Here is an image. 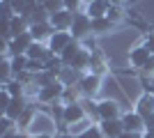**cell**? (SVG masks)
I'll return each mask as SVG.
<instances>
[{
  "mask_svg": "<svg viewBox=\"0 0 154 138\" xmlns=\"http://www.w3.org/2000/svg\"><path fill=\"white\" fill-rule=\"evenodd\" d=\"M12 99H14V97H12L7 90H0V108H2V113L7 111V106L12 104Z\"/></svg>",
  "mask_w": 154,
  "mask_h": 138,
  "instance_id": "83f0119b",
  "label": "cell"
},
{
  "mask_svg": "<svg viewBox=\"0 0 154 138\" xmlns=\"http://www.w3.org/2000/svg\"><path fill=\"white\" fill-rule=\"evenodd\" d=\"M115 28V23L108 19V16H101V19H92V35H103L110 32Z\"/></svg>",
  "mask_w": 154,
  "mask_h": 138,
  "instance_id": "d6986e66",
  "label": "cell"
},
{
  "mask_svg": "<svg viewBox=\"0 0 154 138\" xmlns=\"http://www.w3.org/2000/svg\"><path fill=\"white\" fill-rule=\"evenodd\" d=\"M26 55L30 60H42V62H46L48 58H53V51L48 48V46H44L42 41H32V46L28 48Z\"/></svg>",
  "mask_w": 154,
  "mask_h": 138,
  "instance_id": "9a60e30c",
  "label": "cell"
},
{
  "mask_svg": "<svg viewBox=\"0 0 154 138\" xmlns=\"http://www.w3.org/2000/svg\"><path fill=\"white\" fill-rule=\"evenodd\" d=\"M108 7H110L108 0H92V2H88V9H85V14H88L90 19H101V16H106Z\"/></svg>",
  "mask_w": 154,
  "mask_h": 138,
  "instance_id": "2e32d148",
  "label": "cell"
},
{
  "mask_svg": "<svg viewBox=\"0 0 154 138\" xmlns=\"http://www.w3.org/2000/svg\"><path fill=\"white\" fill-rule=\"evenodd\" d=\"M136 113H138L143 120H147L149 115H154V94L145 92V94L136 101Z\"/></svg>",
  "mask_w": 154,
  "mask_h": 138,
  "instance_id": "4fadbf2b",
  "label": "cell"
},
{
  "mask_svg": "<svg viewBox=\"0 0 154 138\" xmlns=\"http://www.w3.org/2000/svg\"><path fill=\"white\" fill-rule=\"evenodd\" d=\"M71 41H74V37H71L69 30H55V32L51 35V39H48V44H46V46L53 51V55H60Z\"/></svg>",
  "mask_w": 154,
  "mask_h": 138,
  "instance_id": "277c9868",
  "label": "cell"
},
{
  "mask_svg": "<svg viewBox=\"0 0 154 138\" xmlns=\"http://www.w3.org/2000/svg\"><path fill=\"white\" fill-rule=\"evenodd\" d=\"M9 65H12V74L16 76V74L26 72L28 69V55H14V58H9Z\"/></svg>",
  "mask_w": 154,
  "mask_h": 138,
  "instance_id": "7402d4cb",
  "label": "cell"
},
{
  "mask_svg": "<svg viewBox=\"0 0 154 138\" xmlns=\"http://www.w3.org/2000/svg\"><path fill=\"white\" fill-rule=\"evenodd\" d=\"M14 16H16V12H14L12 2H9V0H2V2H0V19L2 21H12Z\"/></svg>",
  "mask_w": 154,
  "mask_h": 138,
  "instance_id": "cb8c5ba5",
  "label": "cell"
},
{
  "mask_svg": "<svg viewBox=\"0 0 154 138\" xmlns=\"http://www.w3.org/2000/svg\"><path fill=\"white\" fill-rule=\"evenodd\" d=\"M99 129H101L103 138H120L124 133L122 120H101V122H99Z\"/></svg>",
  "mask_w": 154,
  "mask_h": 138,
  "instance_id": "30bf717a",
  "label": "cell"
},
{
  "mask_svg": "<svg viewBox=\"0 0 154 138\" xmlns=\"http://www.w3.org/2000/svg\"><path fill=\"white\" fill-rule=\"evenodd\" d=\"M143 44L154 53V32H145V41H143Z\"/></svg>",
  "mask_w": 154,
  "mask_h": 138,
  "instance_id": "f546056e",
  "label": "cell"
},
{
  "mask_svg": "<svg viewBox=\"0 0 154 138\" xmlns=\"http://www.w3.org/2000/svg\"><path fill=\"white\" fill-rule=\"evenodd\" d=\"M83 108H85V113L90 115V118H94V120H99L101 122V118H99V104L97 101H92V97H83Z\"/></svg>",
  "mask_w": 154,
  "mask_h": 138,
  "instance_id": "603a6c76",
  "label": "cell"
},
{
  "mask_svg": "<svg viewBox=\"0 0 154 138\" xmlns=\"http://www.w3.org/2000/svg\"><path fill=\"white\" fill-rule=\"evenodd\" d=\"M78 138H103V133H101V129H99V124H90L85 131L78 133Z\"/></svg>",
  "mask_w": 154,
  "mask_h": 138,
  "instance_id": "d4e9b609",
  "label": "cell"
},
{
  "mask_svg": "<svg viewBox=\"0 0 154 138\" xmlns=\"http://www.w3.org/2000/svg\"><path fill=\"white\" fill-rule=\"evenodd\" d=\"M55 32V28L51 26V21H44V23H30V35L35 41H48L51 35Z\"/></svg>",
  "mask_w": 154,
  "mask_h": 138,
  "instance_id": "8fae6325",
  "label": "cell"
},
{
  "mask_svg": "<svg viewBox=\"0 0 154 138\" xmlns=\"http://www.w3.org/2000/svg\"><path fill=\"white\" fill-rule=\"evenodd\" d=\"M143 72H145V74H152V72H154V55L147 60V65L143 67Z\"/></svg>",
  "mask_w": 154,
  "mask_h": 138,
  "instance_id": "1f68e13d",
  "label": "cell"
},
{
  "mask_svg": "<svg viewBox=\"0 0 154 138\" xmlns=\"http://www.w3.org/2000/svg\"><path fill=\"white\" fill-rule=\"evenodd\" d=\"M88 69H90L92 74H99V76L106 72V65H103V55L97 51V48L92 51V55H90V67H88Z\"/></svg>",
  "mask_w": 154,
  "mask_h": 138,
  "instance_id": "ffe728a7",
  "label": "cell"
},
{
  "mask_svg": "<svg viewBox=\"0 0 154 138\" xmlns=\"http://www.w3.org/2000/svg\"><path fill=\"white\" fill-rule=\"evenodd\" d=\"M32 35H30V30L28 32H19L16 37H12V39L7 41V51H9V55H26L28 53V48L32 46Z\"/></svg>",
  "mask_w": 154,
  "mask_h": 138,
  "instance_id": "7a4b0ae2",
  "label": "cell"
},
{
  "mask_svg": "<svg viewBox=\"0 0 154 138\" xmlns=\"http://www.w3.org/2000/svg\"><path fill=\"white\" fill-rule=\"evenodd\" d=\"M26 111H28V108H26V99H23V97H14L12 104L7 106V111L2 113V115H5V118H9V120H14V122H19L21 115H23Z\"/></svg>",
  "mask_w": 154,
  "mask_h": 138,
  "instance_id": "5bb4252c",
  "label": "cell"
},
{
  "mask_svg": "<svg viewBox=\"0 0 154 138\" xmlns=\"http://www.w3.org/2000/svg\"><path fill=\"white\" fill-rule=\"evenodd\" d=\"M85 2H92V0H85Z\"/></svg>",
  "mask_w": 154,
  "mask_h": 138,
  "instance_id": "8d00e7d4",
  "label": "cell"
},
{
  "mask_svg": "<svg viewBox=\"0 0 154 138\" xmlns=\"http://www.w3.org/2000/svg\"><path fill=\"white\" fill-rule=\"evenodd\" d=\"M9 2H12L14 12H16V14H21V9L26 7V2H28V0H9Z\"/></svg>",
  "mask_w": 154,
  "mask_h": 138,
  "instance_id": "4dcf8cb0",
  "label": "cell"
},
{
  "mask_svg": "<svg viewBox=\"0 0 154 138\" xmlns=\"http://www.w3.org/2000/svg\"><path fill=\"white\" fill-rule=\"evenodd\" d=\"M99 118H101V120H120V118H122L120 104L113 101V99H103V101H99Z\"/></svg>",
  "mask_w": 154,
  "mask_h": 138,
  "instance_id": "9c48e42d",
  "label": "cell"
},
{
  "mask_svg": "<svg viewBox=\"0 0 154 138\" xmlns=\"http://www.w3.org/2000/svg\"><path fill=\"white\" fill-rule=\"evenodd\" d=\"M99 83H101V76L90 72V74H83V78L76 83V87L81 90L83 97H94L97 90H99Z\"/></svg>",
  "mask_w": 154,
  "mask_h": 138,
  "instance_id": "5b68a950",
  "label": "cell"
},
{
  "mask_svg": "<svg viewBox=\"0 0 154 138\" xmlns=\"http://www.w3.org/2000/svg\"><path fill=\"white\" fill-rule=\"evenodd\" d=\"M64 2V9H69V12H76L78 5H81V0H62Z\"/></svg>",
  "mask_w": 154,
  "mask_h": 138,
  "instance_id": "f1b7e54d",
  "label": "cell"
},
{
  "mask_svg": "<svg viewBox=\"0 0 154 138\" xmlns=\"http://www.w3.org/2000/svg\"><path fill=\"white\" fill-rule=\"evenodd\" d=\"M110 5H120V2H122V0H108Z\"/></svg>",
  "mask_w": 154,
  "mask_h": 138,
  "instance_id": "d590c367",
  "label": "cell"
},
{
  "mask_svg": "<svg viewBox=\"0 0 154 138\" xmlns=\"http://www.w3.org/2000/svg\"><path fill=\"white\" fill-rule=\"evenodd\" d=\"M62 92H64V85L60 83V81H55V83H48V85L39 87V92H37V101H39V104H55L58 99H62Z\"/></svg>",
  "mask_w": 154,
  "mask_h": 138,
  "instance_id": "3957f363",
  "label": "cell"
},
{
  "mask_svg": "<svg viewBox=\"0 0 154 138\" xmlns=\"http://www.w3.org/2000/svg\"><path fill=\"white\" fill-rule=\"evenodd\" d=\"M88 118V113H85L83 104L81 101H74V104H64V124L67 127H74L78 124L81 120Z\"/></svg>",
  "mask_w": 154,
  "mask_h": 138,
  "instance_id": "8992f818",
  "label": "cell"
},
{
  "mask_svg": "<svg viewBox=\"0 0 154 138\" xmlns=\"http://www.w3.org/2000/svg\"><path fill=\"white\" fill-rule=\"evenodd\" d=\"M2 138H23L19 131H14V129H9V131H5L2 133Z\"/></svg>",
  "mask_w": 154,
  "mask_h": 138,
  "instance_id": "d6a6232c",
  "label": "cell"
},
{
  "mask_svg": "<svg viewBox=\"0 0 154 138\" xmlns=\"http://www.w3.org/2000/svg\"><path fill=\"white\" fill-rule=\"evenodd\" d=\"M81 46H83L81 41H76V39H74V41H71V44L67 46V48H64L62 53H60V60H62V65H64V67H69L71 62H74V58H76V55H78V51H81Z\"/></svg>",
  "mask_w": 154,
  "mask_h": 138,
  "instance_id": "ac0fdd59",
  "label": "cell"
},
{
  "mask_svg": "<svg viewBox=\"0 0 154 138\" xmlns=\"http://www.w3.org/2000/svg\"><path fill=\"white\" fill-rule=\"evenodd\" d=\"M122 124H124V131H136V133H140L143 129H145V120L138 115V113H124L122 118Z\"/></svg>",
  "mask_w": 154,
  "mask_h": 138,
  "instance_id": "7c38bea8",
  "label": "cell"
},
{
  "mask_svg": "<svg viewBox=\"0 0 154 138\" xmlns=\"http://www.w3.org/2000/svg\"><path fill=\"white\" fill-rule=\"evenodd\" d=\"M152 55H154V53L149 51L145 44H138L134 51H129V62H131V67H136V69H140V72H143V67L147 65V60L152 58Z\"/></svg>",
  "mask_w": 154,
  "mask_h": 138,
  "instance_id": "52a82bcc",
  "label": "cell"
},
{
  "mask_svg": "<svg viewBox=\"0 0 154 138\" xmlns=\"http://www.w3.org/2000/svg\"><path fill=\"white\" fill-rule=\"evenodd\" d=\"M120 138H143V136H140V133H136V131H124Z\"/></svg>",
  "mask_w": 154,
  "mask_h": 138,
  "instance_id": "836d02e7",
  "label": "cell"
},
{
  "mask_svg": "<svg viewBox=\"0 0 154 138\" xmlns=\"http://www.w3.org/2000/svg\"><path fill=\"white\" fill-rule=\"evenodd\" d=\"M2 90H7L12 97H23L26 94V85L21 83V81H7V83H2Z\"/></svg>",
  "mask_w": 154,
  "mask_h": 138,
  "instance_id": "44dd1931",
  "label": "cell"
},
{
  "mask_svg": "<svg viewBox=\"0 0 154 138\" xmlns=\"http://www.w3.org/2000/svg\"><path fill=\"white\" fill-rule=\"evenodd\" d=\"M83 78V74H81V69H71V67H64L62 72H60V83L62 85H74V83H78V81Z\"/></svg>",
  "mask_w": 154,
  "mask_h": 138,
  "instance_id": "e0dca14e",
  "label": "cell"
},
{
  "mask_svg": "<svg viewBox=\"0 0 154 138\" xmlns=\"http://www.w3.org/2000/svg\"><path fill=\"white\" fill-rule=\"evenodd\" d=\"M42 5L46 7V12H48V14H55V12H60V9H64L62 0H44Z\"/></svg>",
  "mask_w": 154,
  "mask_h": 138,
  "instance_id": "484cf974",
  "label": "cell"
},
{
  "mask_svg": "<svg viewBox=\"0 0 154 138\" xmlns=\"http://www.w3.org/2000/svg\"><path fill=\"white\" fill-rule=\"evenodd\" d=\"M106 16H108L113 23H117V21L122 19V9H120V5H110L108 12H106Z\"/></svg>",
  "mask_w": 154,
  "mask_h": 138,
  "instance_id": "4316f807",
  "label": "cell"
},
{
  "mask_svg": "<svg viewBox=\"0 0 154 138\" xmlns=\"http://www.w3.org/2000/svg\"><path fill=\"white\" fill-rule=\"evenodd\" d=\"M60 138H78V136H76V133H71V131H67V133H62Z\"/></svg>",
  "mask_w": 154,
  "mask_h": 138,
  "instance_id": "e575fe53",
  "label": "cell"
},
{
  "mask_svg": "<svg viewBox=\"0 0 154 138\" xmlns=\"http://www.w3.org/2000/svg\"><path fill=\"white\" fill-rule=\"evenodd\" d=\"M74 16L76 12H69V9H60V12L51 14V26L55 30H71V23H74Z\"/></svg>",
  "mask_w": 154,
  "mask_h": 138,
  "instance_id": "ba28073f",
  "label": "cell"
},
{
  "mask_svg": "<svg viewBox=\"0 0 154 138\" xmlns=\"http://www.w3.org/2000/svg\"><path fill=\"white\" fill-rule=\"evenodd\" d=\"M71 37L76 41H83L85 37H90L92 35V19L88 16V14H78L74 16V23H71Z\"/></svg>",
  "mask_w": 154,
  "mask_h": 138,
  "instance_id": "6da1fadb",
  "label": "cell"
}]
</instances>
